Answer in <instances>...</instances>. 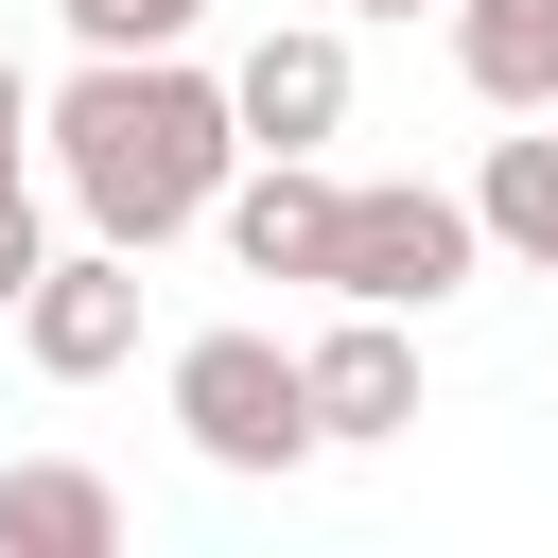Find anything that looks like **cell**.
Instances as JSON below:
<instances>
[{
	"mask_svg": "<svg viewBox=\"0 0 558 558\" xmlns=\"http://www.w3.org/2000/svg\"><path fill=\"white\" fill-rule=\"evenodd\" d=\"M52 157H70V192H87L105 244H174L192 209H227L244 122H227V87L174 70V52H87V87L52 105Z\"/></svg>",
	"mask_w": 558,
	"mask_h": 558,
	"instance_id": "cell-1",
	"label": "cell"
},
{
	"mask_svg": "<svg viewBox=\"0 0 558 558\" xmlns=\"http://www.w3.org/2000/svg\"><path fill=\"white\" fill-rule=\"evenodd\" d=\"M174 418H192L209 471H296L314 453V384H296L279 331H192L174 349Z\"/></svg>",
	"mask_w": 558,
	"mask_h": 558,
	"instance_id": "cell-2",
	"label": "cell"
},
{
	"mask_svg": "<svg viewBox=\"0 0 558 558\" xmlns=\"http://www.w3.org/2000/svg\"><path fill=\"white\" fill-rule=\"evenodd\" d=\"M471 244H488L471 192H418V174H401V192H349V209H331V296H366V314H436V296L471 279Z\"/></svg>",
	"mask_w": 558,
	"mask_h": 558,
	"instance_id": "cell-3",
	"label": "cell"
},
{
	"mask_svg": "<svg viewBox=\"0 0 558 558\" xmlns=\"http://www.w3.org/2000/svg\"><path fill=\"white\" fill-rule=\"evenodd\" d=\"M17 349H35L52 384H105V366L140 349V244H70V262H35Z\"/></svg>",
	"mask_w": 558,
	"mask_h": 558,
	"instance_id": "cell-4",
	"label": "cell"
},
{
	"mask_svg": "<svg viewBox=\"0 0 558 558\" xmlns=\"http://www.w3.org/2000/svg\"><path fill=\"white\" fill-rule=\"evenodd\" d=\"M227 122H244V157H314L349 122V35H262L227 70Z\"/></svg>",
	"mask_w": 558,
	"mask_h": 558,
	"instance_id": "cell-5",
	"label": "cell"
},
{
	"mask_svg": "<svg viewBox=\"0 0 558 558\" xmlns=\"http://www.w3.org/2000/svg\"><path fill=\"white\" fill-rule=\"evenodd\" d=\"M296 384H314V436H401V418H418V349H401V314H366V296H349V331L296 349Z\"/></svg>",
	"mask_w": 558,
	"mask_h": 558,
	"instance_id": "cell-6",
	"label": "cell"
},
{
	"mask_svg": "<svg viewBox=\"0 0 558 558\" xmlns=\"http://www.w3.org/2000/svg\"><path fill=\"white\" fill-rule=\"evenodd\" d=\"M331 209H349V192H331L314 157H262V174L227 192V244H244V279H331Z\"/></svg>",
	"mask_w": 558,
	"mask_h": 558,
	"instance_id": "cell-7",
	"label": "cell"
},
{
	"mask_svg": "<svg viewBox=\"0 0 558 558\" xmlns=\"http://www.w3.org/2000/svg\"><path fill=\"white\" fill-rule=\"evenodd\" d=\"M122 541V488L70 471V453H17L0 471V558H105Z\"/></svg>",
	"mask_w": 558,
	"mask_h": 558,
	"instance_id": "cell-8",
	"label": "cell"
},
{
	"mask_svg": "<svg viewBox=\"0 0 558 558\" xmlns=\"http://www.w3.org/2000/svg\"><path fill=\"white\" fill-rule=\"evenodd\" d=\"M453 70L488 105H558V0H453Z\"/></svg>",
	"mask_w": 558,
	"mask_h": 558,
	"instance_id": "cell-9",
	"label": "cell"
},
{
	"mask_svg": "<svg viewBox=\"0 0 558 558\" xmlns=\"http://www.w3.org/2000/svg\"><path fill=\"white\" fill-rule=\"evenodd\" d=\"M471 227H488V244H523V262H558V140H488Z\"/></svg>",
	"mask_w": 558,
	"mask_h": 558,
	"instance_id": "cell-10",
	"label": "cell"
},
{
	"mask_svg": "<svg viewBox=\"0 0 558 558\" xmlns=\"http://www.w3.org/2000/svg\"><path fill=\"white\" fill-rule=\"evenodd\" d=\"M52 17H70L87 52H174V35L209 17V0H52Z\"/></svg>",
	"mask_w": 558,
	"mask_h": 558,
	"instance_id": "cell-11",
	"label": "cell"
},
{
	"mask_svg": "<svg viewBox=\"0 0 558 558\" xmlns=\"http://www.w3.org/2000/svg\"><path fill=\"white\" fill-rule=\"evenodd\" d=\"M35 262H52V244H35V192H0V314L35 296Z\"/></svg>",
	"mask_w": 558,
	"mask_h": 558,
	"instance_id": "cell-12",
	"label": "cell"
},
{
	"mask_svg": "<svg viewBox=\"0 0 558 558\" xmlns=\"http://www.w3.org/2000/svg\"><path fill=\"white\" fill-rule=\"evenodd\" d=\"M17 140H35V87L0 70V192H17Z\"/></svg>",
	"mask_w": 558,
	"mask_h": 558,
	"instance_id": "cell-13",
	"label": "cell"
},
{
	"mask_svg": "<svg viewBox=\"0 0 558 558\" xmlns=\"http://www.w3.org/2000/svg\"><path fill=\"white\" fill-rule=\"evenodd\" d=\"M366 17H418V0H366Z\"/></svg>",
	"mask_w": 558,
	"mask_h": 558,
	"instance_id": "cell-14",
	"label": "cell"
},
{
	"mask_svg": "<svg viewBox=\"0 0 558 558\" xmlns=\"http://www.w3.org/2000/svg\"><path fill=\"white\" fill-rule=\"evenodd\" d=\"M541 279H558V262H541Z\"/></svg>",
	"mask_w": 558,
	"mask_h": 558,
	"instance_id": "cell-15",
	"label": "cell"
}]
</instances>
